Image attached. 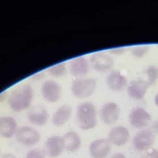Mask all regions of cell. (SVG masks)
<instances>
[{
    "mask_svg": "<svg viewBox=\"0 0 158 158\" xmlns=\"http://www.w3.org/2000/svg\"><path fill=\"white\" fill-rule=\"evenodd\" d=\"M34 96L33 88L28 84L14 89L7 96V104L10 109L20 112L29 109Z\"/></svg>",
    "mask_w": 158,
    "mask_h": 158,
    "instance_id": "obj_1",
    "label": "cell"
},
{
    "mask_svg": "<svg viewBox=\"0 0 158 158\" xmlns=\"http://www.w3.org/2000/svg\"><path fill=\"white\" fill-rule=\"evenodd\" d=\"M76 122L78 127L83 130L94 128L98 122L97 111L94 104L90 101L80 103L76 109Z\"/></svg>",
    "mask_w": 158,
    "mask_h": 158,
    "instance_id": "obj_2",
    "label": "cell"
},
{
    "mask_svg": "<svg viewBox=\"0 0 158 158\" xmlns=\"http://www.w3.org/2000/svg\"><path fill=\"white\" fill-rule=\"evenodd\" d=\"M97 81L94 78H77L72 82L70 90L75 98L84 99L91 96L94 93Z\"/></svg>",
    "mask_w": 158,
    "mask_h": 158,
    "instance_id": "obj_3",
    "label": "cell"
},
{
    "mask_svg": "<svg viewBox=\"0 0 158 158\" xmlns=\"http://www.w3.org/2000/svg\"><path fill=\"white\" fill-rule=\"evenodd\" d=\"M15 136L19 143L27 147L35 146L40 140L39 131L34 127L29 125H25L19 128Z\"/></svg>",
    "mask_w": 158,
    "mask_h": 158,
    "instance_id": "obj_4",
    "label": "cell"
},
{
    "mask_svg": "<svg viewBox=\"0 0 158 158\" xmlns=\"http://www.w3.org/2000/svg\"><path fill=\"white\" fill-rule=\"evenodd\" d=\"M41 94L43 98L49 103L58 102L62 96V88L60 85L54 80L44 81L41 87Z\"/></svg>",
    "mask_w": 158,
    "mask_h": 158,
    "instance_id": "obj_5",
    "label": "cell"
},
{
    "mask_svg": "<svg viewBox=\"0 0 158 158\" xmlns=\"http://www.w3.org/2000/svg\"><path fill=\"white\" fill-rule=\"evenodd\" d=\"M89 62L91 67L99 73L109 71L114 64V60L112 57L100 52L93 54L89 57Z\"/></svg>",
    "mask_w": 158,
    "mask_h": 158,
    "instance_id": "obj_6",
    "label": "cell"
},
{
    "mask_svg": "<svg viewBox=\"0 0 158 158\" xmlns=\"http://www.w3.org/2000/svg\"><path fill=\"white\" fill-rule=\"evenodd\" d=\"M120 107L114 102H108L104 104L99 111V115L102 122L106 125L114 124L120 117Z\"/></svg>",
    "mask_w": 158,
    "mask_h": 158,
    "instance_id": "obj_7",
    "label": "cell"
},
{
    "mask_svg": "<svg viewBox=\"0 0 158 158\" xmlns=\"http://www.w3.org/2000/svg\"><path fill=\"white\" fill-rule=\"evenodd\" d=\"M155 135L152 131L144 129L138 132L133 139V146L138 151L141 152L148 149L154 143Z\"/></svg>",
    "mask_w": 158,
    "mask_h": 158,
    "instance_id": "obj_8",
    "label": "cell"
},
{
    "mask_svg": "<svg viewBox=\"0 0 158 158\" xmlns=\"http://www.w3.org/2000/svg\"><path fill=\"white\" fill-rule=\"evenodd\" d=\"M49 113L41 105H35L30 108L27 113V118L30 123L38 127L45 125L49 119Z\"/></svg>",
    "mask_w": 158,
    "mask_h": 158,
    "instance_id": "obj_9",
    "label": "cell"
},
{
    "mask_svg": "<svg viewBox=\"0 0 158 158\" xmlns=\"http://www.w3.org/2000/svg\"><path fill=\"white\" fill-rule=\"evenodd\" d=\"M89 69V62L85 56H78L73 58L69 62V70L73 77L77 78L85 77Z\"/></svg>",
    "mask_w": 158,
    "mask_h": 158,
    "instance_id": "obj_10",
    "label": "cell"
},
{
    "mask_svg": "<svg viewBox=\"0 0 158 158\" xmlns=\"http://www.w3.org/2000/svg\"><path fill=\"white\" fill-rule=\"evenodd\" d=\"M151 120V115L141 107H136L133 109L129 115V121L130 124L137 128H141L146 127Z\"/></svg>",
    "mask_w": 158,
    "mask_h": 158,
    "instance_id": "obj_11",
    "label": "cell"
},
{
    "mask_svg": "<svg viewBox=\"0 0 158 158\" xmlns=\"http://www.w3.org/2000/svg\"><path fill=\"white\" fill-rule=\"evenodd\" d=\"M64 149L62 136H52L47 139L44 144L46 154L51 158H56L60 156Z\"/></svg>",
    "mask_w": 158,
    "mask_h": 158,
    "instance_id": "obj_12",
    "label": "cell"
},
{
    "mask_svg": "<svg viewBox=\"0 0 158 158\" xmlns=\"http://www.w3.org/2000/svg\"><path fill=\"white\" fill-rule=\"evenodd\" d=\"M110 142L107 139H98L89 145V154L93 158H106L110 152Z\"/></svg>",
    "mask_w": 158,
    "mask_h": 158,
    "instance_id": "obj_13",
    "label": "cell"
},
{
    "mask_svg": "<svg viewBox=\"0 0 158 158\" xmlns=\"http://www.w3.org/2000/svg\"><path fill=\"white\" fill-rule=\"evenodd\" d=\"M149 86L146 80L141 78L136 79L130 83L127 88V93L132 99L140 100L144 96Z\"/></svg>",
    "mask_w": 158,
    "mask_h": 158,
    "instance_id": "obj_14",
    "label": "cell"
},
{
    "mask_svg": "<svg viewBox=\"0 0 158 158\" xmlns=\"http://www.w3.org/2000/svg\"><path fill=\"white\" fill-rule=\"evenodd\" d=\"M15 119L9 115L0 117V136L5 138H10L15 135L18 130Z\"/></svg>",
    "mask_w": 158,
    "mask_h": 158,
    "instance_id": "obj_15",
    "label": "cell"
},
{
    "mask_svg": "<svg viewBox=\"0 0 158 158\" xmlns=\"http://www.w3.org/2000/svg\"><path fill=\"white\" fill-rule=\"evenodd\" d=\"M129 138V131L127 128L123 126H117L110 130L108 140L115 146H121L128 141Z\"/></svg>",
    "mask_w": 158,
    "mask_h": 158,
    "instance_id": "obj_16",
    "label": "cell"
},
{
    "mask_svg": "<svg viewBox=\"0 0 158 158\" xmlns=\"http://www.w3.org/2000/svg\"><path fill=\"white\" fill-rule=\"evenodd\" d=\"M72 114V107L69 104H63L59 106L54 112L52 117V122L55 126H63L70 119Z\"/></svg>",
    "mask_w": 158,
    "mask_h": 158,
    "instance_id": "obj_17",
    "label": "cell"
},
{
    "mask_svg": "<svg viewBox=\"0 0 158 158\" xmlns=\"http://www.w3.org/2000/svg\"><path fill=\"white\" fill-rule=\"evenodd\" d=\"M127 78L119 71L115 70L110 72L106 78L108 87L113 91H122L127 85Z\"/></svg>",
    "mask_w": 158,
    "mask_h": 158,
    "instance_id": "obj_18",
    "label": "cell"
},
{
    "mask_svg": "<svg viewBox=\"0 0 158 158\" xmlns=\"http://www.w3.org/2000/svg\"><path fill=\"white\" fill-rule=\"evenodd\" d=\"M64 149L70 152H77L81 145V140L79 135L74 131H69L62 136Z\"/></svg>",
    "mask_w": 158,
    "mask_h": 158,
    "instance_id": "obj_19",
    "label": "cell"
},
{
    "mask_svg": "<svg viewBox=\"0 0 158 158\" xmlns=\"http://www.w3.org/2000/svg\"><path fill=\"white\" fill-rule=\"evenodd\" d=\"M47 72L52 77L60 78L66 75L67 67L64 62H60L48 67Z\"/></svg>",
    "mask_w": 158,
    "mask_h": 158,
    "instance_id": "obj_20",
    "label": "cell"
},
{
    "mask_svg": "<svg viewBox=\"0 0 158 158\" xmlns=\"http://www.w3.org/2000/svg\"><path fill=\"white\" fill-rule=\"evenodd\" d=\"M145 74L147 76L146 81L151 86L158 79V67L154 65H149L145 70Z\"/></svg>",
    "mask_w": 158,
    "mask_h": 158,
    "instance_id": "obj_21",
    "label": "cell"
},
{
    "mask_svg": "<svg viewBox=\"0 0 158 158\" xmlns=\"http://www.w3.org/2000/svg\"><path fill=\"white\" fill-rule=\"evenodd\" d=\"M149 46L148 45H139L130 48L132 56L138 59L143 57L149 52Z\"/></svg>",
    "mask_w": 158,
    "mask_h": 158,
    "instance_id": "obj_22",
    "label": "cell"
},
{
    "mask_svg": "<svg viewBox=\"0 0 158 158\" xmlns=\"http://www.w3.org/2000/svg\"><path fill=\"white\" fill-rule=\"evenodd\" d=\"M46 155L44 150L36 148L29 151L26 155V158H46Z\"/></svg>",
    "mask_w": 158,
    "mask_h": 158,
    "instance_id": "obj_23",
    "label": "cell"
},
{
    "mask_svg": "<svg viewBox=\"0 0 158 158\" xmlns=\"http://www.w3.org/2000/svg\"><path fill=\"white\" fill-rule=\"evenodd\" d=\"M140 158H158V150L154 148L148 150Z\"/></svg>",
    "mask_w": 158,
    "mask_h": 158,
    "instance_id": "obj_24",
    "label": "cell"
},
{
    "mask_svg": "<svg viewBox=\"0 0 158 158\" xmlns=\"http://www.w3.org/2000/svg\"><path fill=\"white\" fill-rule=\"evenodd\" d=\"M128 48L125 47H120V48H115L110 49V52L115 55H121L125 53L127 50Z\"/></svg>",
    "mask_w": 158,
    "mask_h": 158,
    "instance_id": "obj_25",
    "label": "cell"
},
{
    "mask_svg": "<svg viewBox=\"0 0 158 158\" xmlns=\"http://www.w3.org/2000/svg\"><path fill=\"white\" fill-rule=\"evenodd\" d=\"M151 128L152 131H154V132L158 133V119L154 122V123L152 125Z\"/></svg>",
    "mask_w": 158,
    "mask_h": 158,
    "instance_id": "obj_26",
    "label": "cell"
},
{
    "mask_svg": "<svg viewBox=\"0 0 158 158\" xmlns=\"http://www.w3.org/2000/svg\"><path fill=\"white\" fill-rule=\"evenodd\" d=\"M110 158H126L125 156L122 153H115Z\"/></svg>",
    "mask_w": 158,
    "mask_h": 158,
    "instance_id": "obj_27",
    "label": "cell"
},
{
    "mask_svg": "<svg viewBox=\"0 0 158 158\" xmlns=\"http://www.w3.org/2000/svg\"><path fill=\"white\" fill-rule=\"evenodd\" d=\"M7 98V94L6 91H3L0 93V102H1L2 101H3L4 100H5Z\"/></svg>",
    "mask_w": 158,
    "mask_h": 158,
    "instance_id": "obj_28",
    "label": "cell"
},
{
    "mask_svg": "<svg viewBox=\"0 0 158 158\" xmlns=\"http://www.w3.org/2000/svg\"><path fill=\"white\" fill-rule=\"evenodd\" d=\"M1 158H17V157L13 154L7 153V154H5L2 155Z\"/></svg>",
    "mask_w": 158,
    "mask_h": 158,
    "instance_id": "obj_29",
    "label": "cell"
},
{
    "mask_svg": "<svg viewBox=\"0 0 158 158\" xmlns=\"http://www.w3.org/2000/svg\"><path fill=\"white\" fill-rule=\"evenodd\" d=\"M154 101H155V103H156V106L158 107V93H157V94L156 95V96H155Z\"/></svg>",
    "mask_w": 158,
    "mask_h": 158,
    "instance_id": "obj_30",
    "label": "cell"
}]
</instances>
